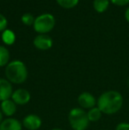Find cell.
<instances>
[{
  "label": "cell",
  "mask_w": 129,
  "mask_h": 130,
  "mask_svg": "<svg viewBox=\"0 0 129 130\" xmlns=\"http://www.w3.org/2000/svg\"><path fill=\"white\" fill-rule=\"evenodd\" d=\"M124 104V98L117 90H107L102 93L97 99V106L103 114L113 115L119 112Z\"/></svg>",
  "instance_id": "obj_1"
},
{
  "label": "cell",
  "mask_w": 129,
  "mask_h": 130,
  "mask_svg": "<svg viewBox=\"0 0 129 130\" xmlns=\"http://www.w3.org/2000/svg\"><path fill=\"white\" fill-rule=\"evenodd\" d=\"M5 79L12 84H22L27 80L28 72L27 66L21 60H12L9 62L5 69Z\"/></svg>",
  "instance_id": "obj_2"
},
{
  "label": "cell",
  "mask_w": 129,
  "mask_h": 130,
  "mask_svg": "<svg viewBox=\"0 0 129 130\" xmlns=\"http://www.w3.org/2000/svg\"><path fill=\"white\" fill-rule=\"evenodd\" d=\"M69 125L73 130H86L89 126L87 111L82 108H72L68 114Z\"/></svg>",
  "instance_id": "obj_3"
},
{
  "label": "cell",
  "mask_w": 129,
  "mask_h": 130,
  "mask_svg": "<svg viewBox=\"0 0 129 130\" xmlns=\"http://www.w3.org/2000/svg\"><path fill=\"white\" fill-rule=\"evenodd\" d=\"M56 25V20L52 14L43 13L34 19L33 25L34 30L38 34H48L54 28Z\"/></svg>",
  "instance_id": "obj_4"
},
{
  "label": "cell",
  "mask_w": 129,
  "mask_h": 130,
  "mask_svg": "<svg viewBox=\"0 0 129 130\" xmlns=\"http://www.w3.org/2000/svg\"><path fill=\"white\" fill-rule=\"evenodd\" d=\"M78 104L80 107L84 110H89L91 108L96 107L97 104V99L94 96L93 94L88 91L81 93L78 96Z\"/></svg>",
  "instance_id": "obj_5"
},
{
  "label": "cell",
  "mask_w": 129,
  "mask_h": 130,
  "mask_svg": "<svg viewBox=\"0 0 129 130\" xmlns=\"http://www.w3.org/2000/svg\"><path fill=\"white\" fill-rule=\"evenodd\" d=\"M34 46L35 47L37 50L40 51H48L53 45V41L52 38L50 36L46 34H40L37 35L34 38Z\"/></svg>",
  "instance_id": "obj_6"
},
{
  "label": "cell",
  "mask_w": 129,
  "mask_h": 130,
  "mask_svg": "<svg viewBox=\"0 0 129 130\" xmlns=\"http://www.w3.org/2000/svg\"><path fill=\"white\" fill-rule=\"evenodd\" d=\"M11 99L17 105H25L29 103L31 99V94L26 89H17L13 90Z\"/></svg>",
  "instance_id": "obj_7"
},
{
  "label": "cell",
  "mask_w": 129,
  "mask_h": 130,
  "mask_svg": "<svg viewBox=\"0 0 129 130\" xmlns=\"http://www.w3.org/2000/svg\"><path fill=\"white\" fill-rule=\"evenodd\" d=\"M22 126L28 130H38L42 127V119L37 114H28L24 117L22 120Z\"/></svg>",
  "instance_id": "obj_8"
},
{
  "label": "cell",
  "mask_w": 129,
  "mask_h": 130,
  "mask_svg": "<svg viewBox=\"0 0 129 130\" xmlns=\"http://www.w3.org/2000/svg\"><path fill=\"white\" fill-rule=\"evenodd\" d=\"M13 93L12 84L5 78H0V102L10 99Z\"/></svg>",
  "instance_id": "obj_9"
},
{
  "label": "cell",
  "mask_w": 129,
  "mask_h": 130,
  "mask_svg": "<svg viewBox=\"0 0 129 130\" xmlns=\"http://www.w3.org/2000/svg\"><path fill=\"white\" fill-rule=\"evenodd\" d=\"M0 130H22V123L18 119L9 117L1 122Z\"/></svg>",
  "instance_id": "obj_10"
},
{
  "label": "cell",
  "mask_w": 129,
  "mask_h": 130,
  "mask_svg": "<svg viewBox=\"0 0 129 130\" xmlns=\"http://www.w3.org/2000/svg\"><path fill=\"white\" fill-rule=\"evenodd\" d=\"M0 110L3 115H5L7 118L12 117L17 111V104L14 103L12 99H7L1 102L0 104Z\"/></svg>",
  "instance_id": "obj_11"
},
{
  "label": "cell",
  "mask_w": 129,
  "mask_h": 130,
  "mask_svg": "<svg viewBox=\"0 0 129 130\" xmlns=\"http://www.w3.org/2000/svg\"><path fill=\"white\" fill-rule=\"evenodd\" d=\"M1 39L5 45L10 46V45H12L15 43L16 36L12 30H11V29H5L4 32H2Z\"/></svg>",
  "instance_id": "obj_12"
},
{
  "label": "cell",
  "mask_w": 129,
  "mask_h": 130,
  "mask_svg": "<svg viewBox=\"0 0 129 130\" xmlns=\"http://www.w3.org/2000/svg\"><path fill=\"white\" fill-rule=\"evenodd\" d=\"M110 3V0H94L93 7L98 13H103L109 8Z\"/></svg>",
  "instance_id": "obj_13"
},
{
  "label": "cell",
  "mask_w": 129,
  "mask_h": 130,
  "mask_svg": "<svg viewBox=\"0 0 129 130\" xmlns=\"http://www.w3.org/2000/svg\"><path fill=\"white\" fill-rule=\"evenodd\" d=\"M10 62V52L6 47L0 45V67H6Z\"/></svg>",
  "instance_id": "obj_14"
},
{
  "label": "cell",
  "mask_w": 129,
  "mask_h": 130,
  "mask_svg": "<svg viewBox=\"0 0 129 130\" xmlns=\"http://www.w3.org/2000/svg\"><path fill=\"white\" fill-rule=\"evenodd\" d=\"M87 115H88V118L89 122H97L103 116V112L100 111V109L96 106L94 108H91L89 109L88 111H87Z\"/></svg>",
  "instance_id": "obj_15"
},
{
  "label": "cell",
  "mask_w": 129,
  "mask_h": 130,
  "mask_svg": "<svg viewBox=\"0 0 129 130\" xmlns=\"http://www.w3.org/2000/svg\"><path fill=\"white\" fill-rule=\"evenodd\" d=\"M80 0H56L58 5L65 9H72L79 4Z\"/></svg>",
  "instance_id": "obj_16"
},
{
  "label": "cell",
  "mask_w": 129,
  "mask_h": 130,
  "mask_svg": "<svg viewBox=\"0 0 129 130\" xmlns=\"http://www.w3.org/2000/svg\"><path fill=\"white\" fill-rule=\"evenodd\" d=\"M34 19L35 18L33 16V14L29 13V12H26L21 16V21L26 26H33L34 22Z\"/></svg>",
  "instance_id": "obj_17"
},
{
  "label": "cell",
  "mask_w": 129,
  "mask_h": 130,
  "mask_svg": "<svg viewBox=\"0 0 129 130\" xmlns=\"http://www.w3.org/2000/svg\"><path fill=\"white\" fill-rule=\"evenodd\" d=\"M7 25H8V21L6 17L0 13V32H4L5 29H7Z\"/></svg>",
  "instance_id": "obj_18"
},
{
  "label": "cell",
  "mask_w": 129,
  "mask_h": 130,
  "mask_svg": "<svg viewBox=\"0 0 129 130\" xmlns=\"http://www.w3.org/2000/svg\"><path fill=\"white\" fill-rule=\"evenodd\" d=\"M110 2L117 6H125L129 4V0H110Z\"/></svg>",
  "instance_id": "obj_19"
},
{
  "label": "cell",
  "mask_w": 129,
  "mask_h": 130,
  "mask_svg": "<svg viewBox=\"0 0 129 130\" xmlns=\"http://www.w3.org/2000/svg\"><path fill=\"white\" fill-rule=\"evenodd\" d=\"M115 130H129L128 122H120L116 126Z\"/></svg>",
  "instance_id": "obj_20"
},
{
  "label": "cell",
  "mask_w": 129,
  "mask_h": 130,
  "mask_svg": "<svg viewBox=\"0 0 129 130\" xmlns=\"http://www.w3.org/2000/svg\"><path fill=\"white\" fill-rule=\"evenodd\" d=\"M125 19H126V21L129 23V6L126 8V12H125Z\"/></svg>",
  "instance_id": "obj_21"
},
{
  "label": "cell",
  "mask_w": 129,
  "mask_h": 130,
  "mask_svg": "<svg viewBox=\"0 0 129 130\" xmlns=\"http://www.w3.org/2000/svg\"><path fill=\"white\" fill-rule=\"evenodd\" d=\"M3 113H2V111H1V110H0V124H1V122L3 121Z\"/></svg>",
  "instance_id": "obj_22"
},
{
  "label": "cell",
  "mask_w": 129,
  "mask_h": 130,
  "mask_svg": "<svg viewBox=\"0 0 129 130\" xmlns=\"http://www.w3.org/2000/svg\"><path fill=\"white\" fill-rule=\"evenodd\" d=\"M51 130H63V129L59 128V127H56V128H53V129H51Z\"/></svg>",
  "instance_id": "obj_23"
}]
</instances>
